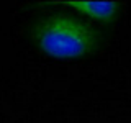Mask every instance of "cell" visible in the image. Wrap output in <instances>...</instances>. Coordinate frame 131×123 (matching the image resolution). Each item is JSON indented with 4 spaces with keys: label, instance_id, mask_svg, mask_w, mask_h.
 Instances as JSON below:
<instances>
[{
    "label": "cell",
    "instance_id": "cell-2",
    "mask_svg": "<svg viewBox=\"0 0 131 123\" xmlns=\"http://www.w3.org/2000/svg\"><path fill=\"white\" fill-rule=\"evenodd\" d=\"M66 7H72L74 10L80 12V13L90 16L95 20H103L108 22L112 20L115 13L118 10V3L116 2H92V0H71V2H61Z\"/></svg>",
    "mask_w": 131,
    "mask_h": 123
},
{
    "label": "cell",
    "instance_id": "cell-1",
    "mask_svg": "<svg viewBox=\"0 0 131 123\" xmlns=\"http://www.w3.org/2000/svg\"><path fill=\"white\" fill-rule=\"evenodd\" d=\"M35 38L46 54L59 59L87 54L95 44V33L84 22L66 13H56L41 20Z\"/></svg>",
    "mask_w": 131,
    "mask_h": 123
}]
</instances>
